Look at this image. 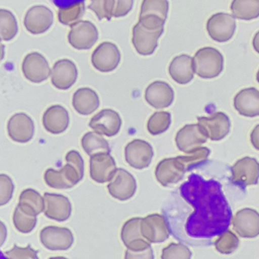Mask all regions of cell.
<instances>
[{"label": "cell", "instance_id": "cell-25", "mask_svg": "<svg viewBox=\"0 0 259 259\" xmlns=\"http://www.w3.org/2000/svg\"><path fill=\"white\" fill-rule=\"evenodd\" d=\"M145 100L155 109L170 107L174 101V91L165 81H155L150 84L145 90Z\"/></svg>", "mask_w": 259, "mask_h": 259}, {"label": "cell", "instance_id": "cell-43", "mask_svg": "<svg viewBox=\"0 0 259 259\" xmlns=\"http://www.w3.org/2000/svg\"><path fill=\"white\" fill-rule=\"evenodd\" d=\"M134 0H115L113 17L116 18L125 17L133 8Z\"/></svg>", "mask_w": 259, "mask_h": 259}, {"label": "cell", "instance_id": "cell-2", "mask_svg": "<svg viewBox=\"0 0 259 259\" xmlns=\"http://www.w3.org/2000/svg\"><path fill=\"white\" fill-rule=\"evenodd\" d=\"M193 63L195 74L204 79H210L223 72L225 58L218 49L205 47L195 54Z\"/></svg>", "mask_w": 259, "mask_h": 259}, {"label": "cell", "instance_id": "cell-47", "mask_svg": "<svg viewBox=\"0 0 259 259\" xmlns=\"http://www.w3.org/2000/svg\"><path fill=\"white\" fill-rule=\"evenodd\" d=\"M7 238V228L3 221H0V248L4 245Z\"/></svg>", "mask_w": 259, "mask_h": 259}, {"label": "cell", "instance_id": "cell-49", "mask_svg": "<svg viewBox=\"0 0 259 259\" xmlns=\"http://www.w3.org/2000/svg\"><path fill=\"white\" fill-rule=\"evenodd\" d=\"M5 57V45L0 40V62L4 60Z\"/></svg>", "mask_w": 259, "mask_h": 259}, {"label": "cell", "instance_id": "cell-35", "mask_svg": "<svg viewBox=\"0 0 259 259\" xmlns=\"http://www.w3.org/2000/svg\"><path fill=\"white\" fill-rule=\"evenodd\" d=\"M209 154L210 150L209 148L199 147L190 152L186 153V155H180L179 158L186 168V171H188L204 163L207 160Z\"/></svg>", "mask_w": 259, "mask_h": 259}, {"label": "cell", "instance_id": "cell-34", "mask_svg": "<svg viewBox=\"0 0 259 259\" xmlns=\"http://www.w3.org/2000/svg\"><path fill=\"white\" fill-rule=\"evenodd\" d=\"M171 121V114L168 112H155L148 120V132L154 136L161 135L168 129Z\"/></svg>", "mask_w": 259, "mask_h": 259}, {"label": "cell", "instance_id": "cell-42", "mask_svg": "<svg viewBox=\"0 0 259 259\" xmlns=\"http://www.w3.org/2000/svg\"><path fill=\"white\" fill-rule=\"evenodd\" d=\"M5 254L8 259H39L38 251L33 249L30 244L26 248L14 244V248L6 251Z\"/></svg>", "mask_w": 259, "mask_h": 259}, {"label": "cell", "instance_id": "cell-36", "mask_svg": "<svg viewBox=\"0 0 259 259\" xmlns=\"http://www.w3.org/2000/svg\"><path fill=\"white\" fill-rule=\"evenodd\" d=\"M85 4H78L68 9H61L58 13V21L65 26L72 27L80 21L85 14Z\"/></svg>", "mask_w": 259, "mask_h": 259}, {"label": "cell", "instance_id": "cell-23", "mask_svg": "<svg viewBox=\"0 0 259 259\" xmlns=\"http://www.w3.org/2000/svg\"><path fill=\"white\" fill-rule=\"evenodd\" d=\"M141 218L128 220L122 227L121 240L126 249L132 251H141L151 247L141 232Z\"/></svg>", "mask_w": 259, "mask_h": 259}, {"label": "cell", "instance_id": "cell-19", "mask_svg": "<svg viewBox=\"0 0 259 259\" xmlns=\"http://www.w3.org/2000/svg\"><path fill=\"white\" fill-rule=\"evenodd\" d=\"M232 225L241 238H256L259 235V213L255 209L244 208L233 217Z\"/></svg>", "mask_w": 259, "mask_h": 259}, {"label": "cell", "instance_id": "cell-32", "mask_svg": "<svg viewBox=\"0 0 259 259\" xmlns=\"http://www.w3.org/2000/svg\"><path fill=\"white\" fill-rule=\"evenodd\" d=\"M17 18L10 10L0 9V40L10 41L18 33Z\"/></svg>", "mask_w": 259, "mask_h": 259}, {"label": "cell", "instance_id": "cell-5", "mask_svg": "<svg viewBox=\"0 0 259 259\" xmlns=\"http://www.w3.org/2000/svg\"><path fill=\"white\" fill-rule=\"evenodd\" d=\"M120 60V50L111 42H103L92 54V65L100 72H113L118 67Z\"/></svg>", "mask_w": 259, "mask_h": 259}, {"label": "cell", "instance_id": "cell-16", "mask_svg": "<svg viewBox=\"0 0 259 259\" xmlns=\"http://www.w3.org/2000/svg\"><path fill=\"white\" fill-rule=\"evenodd\" d=\"M89 125L99 135L114 137L120 132L122 119L120 114L115 110L105 109L94 115Z\"/></svg>", "mask_w": 259, "mask_h": 259}, {"label": "cell", "instance_id": "cell-13", "mask_svg": "<svg viewBox=\"0 0 259 259\" xmlns=\"http://www.w3.org/2000/svg\"><path fill=\"white\" fill-rule=\"evenodd\" d=\"M164 31V28L151 30L146 28L138 22L132 30V44L139 55L148 56L155 52L158 47V40Z\"/></svg>", "mask_w": 259, "mask_h": 259}, {"label": "cell", "instance_id": "cell-29", "mask_svg": "<svg viewBox=\"0 0 259 259\" xmlns=\"http://www.w3.org/2000/svg\"><path fill=\"white\" fill-rule=\"evenodd\" d=\"M100 98L96 91L90 88H81L74 93L72 106L77 113L88 116L100 107Z\"/></svg>", "mask_w": 259, "mask_h": 259}, {"label": "cell", "instance_id": "cell-20", "mask_svg": "<svg viewBox=\"0 0 259 259\" xmlns=\"http://www.w3.org/2000/svg\"><path fill=\"white\" fill-rule=\"evenodd\" d=\"M109 193L114 199L126 201L135 196L137 182L135 177L126 170L117 168L113 180L107 186Z\"/></svg>", "mask_w": 259, "mask_h": 259}, {"label": "cell", "instance_id": "cell-18", "mask_svg": "<svg viewBox=\"0 0 259 259\" xmlns=\"http://www.w3.org/2000/svg\"><path fill=\"white\" fill-rule=\"evenodd\" d=\"M186 172L179 156L161 160L155 168V178L162 186L167 187L181 181Z\"/></svg>", "mask_w": 259, "mask_h": 259}, {"label": "cell", "instance_id": "cell-50", "mask_svg": "<svg viewBox=\"0 0 259 259\" xmlns=\"http://www.w3.org/2000/svg\"><path fill=\"white\" fill-rule=\"evenodd\" d=\"M49 259H68L67 257H62V256H58V257H52Z\"/></svg>", "mask_w": 259, "mask_h": 259}, {"label": "cell", "instance_id": "cell-1", "mask_svg": "<svg viewBox=\"0 0 259 259\" xmlns=\"http://www.w3.org/2000/svg\"><path fill=\"white\" fill-rule=\"evenodd\" d=\"M66 164L60 170L49 168L45 171L44 180L49 187L66 190L76 186L84 176V161L77 151H68L65 156Z\"/></svg>", "mask_w": 259, "mask_h": 259}, {"label": "cell", "instance_id": "cell-30", "mask_svg": "<svg viewBox=\"0 0 259 259\" xmlns=\"http://www.w3.org/2000/svg\"><path fill=\"white\" fill-rule=\"evenodd\" d=\"M17 206L25 214L37 217L45 210V199L38 192L29 188L20 193Z\"/></svg>", "mask_w": 259, "mask_h": 259}, {"label": "cell", "instance_id": "cell-12", "mask_svg": "<svg viewBox=\"0 0 259 259\" xmlns=\"http://www.w3.org/2000/svg\"><path fill=\"white\" fill-rule=\"evenodd\" d=\"M198 124L201 126L207 138L213 141L224 139L231 131L229 116L223 112H216L209 116L197 117Z\"/></svg>", "mask_w": 259, "mask_h": 259}, {"label": "cell", "instance_id": "cell-41", "mask_svg": "<svg viewBox=\"0 0 259 259\" xmlns=\"http://www.w3.org/2000/svg\"><path fill=\"white\" fill-rule=\"evenodd\" d=\"M14 182L7 174H0V206H5L14 196Z\"/></svg>", "mask_w": 259, "mask_h": 259}, {"label": "cell", "instance_id": "cell-3", "mask_svg": "<svg viewBox=\"0 0 259 259\" xmlns=\"http://www.w3.org/2000/svg\"><path fill=\"white\" fill-rule=\"evenodd\" d=\"M168 0H143L140 12L139 23L146 28H164L168 17Z\"/></svg>", "mask_w": 259, "mask_h": 259}, {"label": "cell", "instance_id": "cell-10", "mask_svg": "<svg viewBox=\"0 0 259 259\" xmlns=\"http://www.w3.org/2000/svg\"><path fill=\"white\" fill-rule=\"evenodd\" d=\"M54 22L53 12L43 5L33 6L26 12L23 25L33 35L42 34L48 31Z\"/></svg>", "mask_w": 259, "mask_h": 259}, {"label": "cell", "instance_id": "cell-26", "mask_svg": "<svg viewBox=\"0 0 259 259\" xmlns=\"http://www.w3.org/2000/svg\"><path fill=\"white\" fill-rule=\"evenodd\" d=\"M69 114L61 105H53L45 110L42 123L47 132L52 135H60L69 126Z\"/></svg>", "mask_w": 259, "mask_h": 259}, {"label": "cell", "instance_id": "cell-31", "mask_svg": "<svg viewBox=\"0 0 259 259\" xmlns=\"http://www.w3.org/2000/svg\"><path fill=\"white\" fill-rule=\"evenodd\" d=\"M231 10L235 19L254 20L259 17V0H233Z\"/></svg>", "mask_w": 259, "mask_h": 259}, {"label": "cell", "instance_id": "cell-22", "mask_svg": "<svg viewBox=\"0 0 259 259\" xmlns=\"http://www.w3.org/2000/svg\"><path fill=\"white\" fill-rule=\"evenodd\" d=\"M45 216L58 222H64L72 214V204L69 199L63 195L45 193Z\"/></svg>", "mask_w": 259, "mask_h": 259}, {"label": "cell", "instance_id": "cell-27", "mask_svg": "<svg viewBox=\"0 0 259 259\" xmlns=\"http://www.w3.org/2000/svg\"><path fill=\"white\" fill-rule=\"evenodd\" d=\"M234 107L238 113L253 118L259 116V90L250 87L237 93L234 98Z\"/></svg>", "mask_w": 259, "mask_h": 259}, {"label": "cell", "instance_id": "cell-40", "mask_svg": "<svg viewBox=\"0 0 259 259\" xmlns=\"http://www.w3.org/2000/svg\"><path fill=\"white\" fill-rule=\"evenodd\" d=\"M192 251L182 243H171L161 251V259H191Z\"/></svg>", "mask_w": 259, "mask_h": 259}, {"label": "cell", "instance_id": "cell-21", "mask_svg": "<svg viewBox=\"0 0 259 259\" xmlns=\"http://www.w3.org/2000/svg\"><path fill=\"white\" fill-rule=\"evenodd\" d=\"M78 78L76 65L70 59L57 61L52 67L51 79L55 88L67 90L71 88Z\"/></svg>", "mask_w": 259, "mask_h": 259}, {"label": "cell", "instance_id": "cell-38", "mask_svg": "<svg viewBox=\"0 0 259 259\" xmlns=\"http://www.w3.org/2000/svg\"><path fill=\"white\" fill-rule=\"evenodd\" d=\"M13 222L14 227L19 232L29 234L32 232L37 225V217L28 216L20 210L18 206H16L13 215Z\"/></svg>", "mask_w": 259, "mask_h": 259}, {"label": "cell", "instance_id": "cell-39", "mask_svg": "<svg viewBox=\"0 0 259 259\" xmlns=\"http://www.w3.org/2000/svg\"><path fill=\"white\" fill-rule=\"evenodd\" d=\"M88 8L95 13L99 20H110L114 11L115 0H91Z\"/></svg>", "mask_w": 259, "mask_h": 259}, {"label": "cell", "instance_id": "cell-11", "mask_svg": "<svg viewBox=\"0 0 259 259\" xmlns=\"http://www.w3.org/2000/svg\"><path fill=\"white\" fill-rule=\"evenodd\" d=\"M40 240L44 247L51 251H66L74 244L72 231L67 228L48 226L40 231Z\"/></svg>", "mask_w": 259, "mask_h": 259}, {"label": "cell", "instance_id": "cell-51", "mask_svg": "<svg viewBox=\"0 0 259 259\" xmlns=\"http://www.w3.org/2000/svg\"><path fill=\"white\" fill-rule=\"evenodd\" d=\"M256 80H257V83L259 84V69L257 70V74H256Z\"/></svg>", "mask_w": 259, "mask_h": 259}, {"label": "cell", "instance_id": "cell-7", "mask_svg": "<svg viewBox=\"0 0 259 259\" xmlns=\"http://www.w3.org/2000/svg\"><path fill=\"white\" fill-rule=\"evenodd\" d=\"M99 31L93 23L80 20L71 27L68 35V43L77 50H89L97 43Z\"/></svg>", "mask_w": 259, "mask_h": 259}, {"label": "cell", "instance_id": "cell-24", "mask_svg": "<svg viewBox=\"0 0 259 259\" xmlns=\"http://www.w3.org/2000/svg\"><path fill=\"white\" fill-rule=\"evenodd\" d=\"M207 137L198 123L186 124L177 132L176 143L180 151L189 153L207 141Z\"/></svg>", "mask_w": 259, "mask_h": 259}, {"label": "cell", "instance_id": "cell-45", "mask_svg": "<svg viewBox=\"0 0 259 259\" xmlns=\"http://www.w3.org/2000/svg\"><path fill=\"white\" fill-rule=\"evenodd\" d=\"M52 1H53L54 4L58 8H59V10L70 8V7L85 2V0H52Z\"/></svg>", "mask_w": 259, "mask_h": 259}, {"label": "cell", "instance_id": "cell-9", "mask_svg": "<svg viewBox=\"0 0 259 259\" xmlns=\"http://www.w3.org/2000/svg\"><path fill=\"white\" fill-rule=\"evenodd\" d=\"M141 232L151 244H159L168 239L170 228L163 215L153 213L141 218Z\"/></svg>", "mask_w": 259, "mask_h": 259}, {"label": "cell", "instance_id": "cell-14", "mask_svg": "<svg viewBox=\"0 0 259 259\" xmlns=\"http://www.w3.org/2000/svg\"><path fill=\"white\" fill-rule=\"evenodd\" d=\"M90 177L98 183L111 181L116 174V161L110 153H97L90 156Z\"/></svg>", "mask_w": 259, "mask_h": 259}, {"label": "cell", "instance_id": "cell-28", "mask_svg": "<svg viewBox=\"0 0 259 259\" xmlns=\"http://www.w3.org/2000/svg\"><path fill=\"white\" fill-rule=\"evenodd\" d=\"M168 72L177 83L180 85L189 83L194 78L193 58L187 55L175 57L170 63Z\"/></svg>", "mask_w": 259, "mask_h": 259}, {"label": "cell", "instance_id": "cell-37", "mask_svg": "<svg viewBox=\"0 0 259 259\" xmlns=\"http://www.w3.org/2000/svg\"><path fill=\"white\" fill-rule=\"evenodd\" d=\"M239 238L231 231H225L215 241L217 251L223 254H232L239 246Z\"/></svg>", "mask_w": 259, "mask_h": 259}, {"label": "cell", "instance_id": "cell-8", "mask_svg": "<svg viewBox=\"0 0 259 259\" xmlns=\"http://www.w3.org/2000/svg\"><path fill=\"white\" fill-rule=\"evenodd\" d=\"M23 76L33 83H40L51 76L52 69L45 57L37 52H30L23 58L21 65Z\"/></svg>", "mask_w": 259, "mask_h": 259}, {"label": "cell", "instance_id": "cell-15", "mask_svg": "<svg viewBox=\"0 0 259 259\" xmlns=\"http://www.w3.org/2000/svg\"><path fill=\"white\" fill-rule=\"evenodd\" d=\"M154 156L152 147L146 141L133 140L125 148V159L130 166L136 169L148 168Z\"/></svg>", "mask_w": 259, "mask_h": 259}, {"label": "cell", "instance_id": "cell-48", "mask_svg": "<svg viewBox=\"0 0 259 259\" xmlns=\"http://www.w3.org/2000/svg\"><path fill=\"white\" fill-rule=\"evenodd\" d=\"M252 46L254 50L259 54V30L254 34L252 40Z\"/></svg>", "mask_w": 259, "mask_h": 259}, {"label": "cell", "instance_id": "cell-4", "mask_svg": "<svg viewBox=\"0 0 259 259\" xmlns=\"http://www.w3.org/2000/svg\"><path fill=\"white\" fill-rule=\"evenodd\" d=\"M236 20L226 13H218L209 17L206 30L211 39L218 43L229 41L236 31Z\"/></svg>", "mask_w": 259, "mask_h": 259}, {"label": "cell", "instance_id": "cell-44", "mask_svg": "<svg viewBox=\"0 0 259 259\" xmlns=\"http://www.w3.org/2000/svg\"><path fill=\"white\" fill-rule=\"evenodd\" d=\"M124 259H155V255L151 247L141 251H132L126 249Z\"/></svg>", "mask_w": 259, "mask_h": 259}, {"label": "cell", "instance_id": "cell-46", "mask_svg": "<svg viewBox=\"0 0 259 259\" xmlns=\"http://www.w3.org/2000/svg\"><path fill=\"white\" fill-rule=\"evenodd\" d=\"M250 141H251V145L255 148L257 151H259V124H257L251 132L250 135Z\"/></svg>", "mask_w": 259, "mask_h": 259}, {"label": "cell", "instance_id": "cell-33", "mask_svg": "<svg viewBox=\"0 0 259 259\" xmlns=\"http://www.w3.org/2000/svg\"><path fill=\"white\" fill-rule=\"evenodd\" d=\"M81 146L87 155L92 156L97 153H110V145L107 140L96 132H88L81 141Z\"/></svg>", "mask_w": 259, "mask_h": 259}, {"label": "cell", "instance_id": "cell-6", "mask_svg": "<svg viewBox=\"0 0 259 259\" xmlns=\"http://www.w3.org/2000/svg\"><path fill=\"white\" fill-rule=\"evenodd\" d=\"M231 181L233 184L246 187L257 185L259 180V162L251 157L238 160L231 167Z\"/></svg>", "mask_w": 259, "mask_h": 259}, {"label": "cell", "instance_id": "cell-17", "mask_svg": "<svg viewBox=\"0 0 259 259\" xmlns=\"http://www.w3.org/2000/svg\"><path fill=\"white\" fill-rule=\"evenodd\" d=\"M35 126L30 116L24 113H17L10 117L7 123V133L12 141L26 144L34 135Z\"/></svg>", "mask_w": 259, "mask_h": 259}]
</instances>
